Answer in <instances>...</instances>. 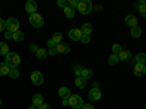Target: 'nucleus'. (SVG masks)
I'll list each match as a JSON object with an SVG mask.
<instances>
[{
  "label": "nucleus",
  "instance_id": "6e6552de",
  "mask_svg": "<svg viewBox=\"0 0 146 109\" xmlns=\"http://www.w3.org/2000/svg\"><path fill=\"white\" fill-rule=\"evenodd\" d=\"M69 38L73 39V41H80L82 39V31L78 29V28H73L69 31Z\"/></svg>",
  "mask_w": 146,
  "mask_h": 109
},
{
  "label": "nucleus",
  "instance_id": "f03ea898",
  "mask_svg": "<svg viewBox=\"0 0 146 109\" xmlns=\"http://www.w3.org/2000/svg\"><path fill=\"white\" fill-rule=\"evenodd\" d=\"M92 7H94V5H92L91 0H80L79 5H78V10L82 15H89L92 12Z\"/></svg>",
  "mask_w": 146,
  "mask_h": 109
},
{
  "label": "nucleus",
  "instance_id": "58836bf2",
  "mask_svg": "<svg viewBox=\"0 0 146 109\" xmlns=\"http://www.w3.org/2000/svg\"><path fill=\"white\" fill-rule=\"evenodd\" d=\"M82 109H94V106H92V105H89V103H83Z\"/></svg>",
  "mask_w": 146,
  "mask_h": 109
},
{
  "label": "nucleus",
  "instance_id": "c756f323",
  "mask_svg": "<svg viewBox=\"0 0 146 109\" xmlns=\"http://www.w3.org/2000/svg\"><path fill=\"white\" fill-rule=\"evenodd\" d=\"M62 38H63V35L62 33H60V32H56L54 35H53V41L56 42V44H62Z\"/></svg>",
  "mask_w": 146,
  "mask_h": 109
},
{
  "label": "nucleus",
  "instance_id": "473e14b6",
  "mask_svg": "<svg viewBox=\"0 0 146 109\" xmlns=\"http://www.w3.org/2000/svg\"><path fill=\"white\" fill-rule=\"evenodd\" d=\"M83 44H88L91 42V35H82V39H80Z\"/></svg>",
  "mask_w": 146,
  "mask_h": 109
},
{
  "label": "nucleus",
  "instance_id": "f3484780",
  "mask_svg": "<svg viewBox=\"0 0 146 109\" xmlns=\"http://www.w3.org/2000/svg\"><path fill=\"white\" fill-rule=\"evenodd\" d=\"M139 6H137V10H139V13L146 18V0H140V2H137Z\"/></svg>",
  "mask_w": 146,
  "mask_h": 109
},
{
  "label": "nucleus",
  "instance_id": "6ab92c4d",
  "mask_svg": "<svg viewBox=\"0 0 146 109\" xmlns=\"http://www.w3.org/2000/svg\"><path fill=\"white\" fill-rule=\"evenodd\" d=\"M118 58H120V61H129V60L131 58V53H130V51H126V50H123V51L120 53Z\"/></svg>",
  "mask_w": 146,
  "mask_h": 109
},
{
  "label": "nucleus",
  "instance_id": "c85d7f7f",
  "mask_svg": "<svg viewBox=\"0 0 146 109\" xmlns=\"http://www.w3.org/2000/svg\"><path fill=\"white\" fill-rule=\"evenodd\" d=\"M82 70H83V67L79 66V64H75V66H73V73L76 74V77H79V76L82 74Z\"/></svg>",
  "mask_w": 146,
  "mask_h": 109
},
{
  "label": "nucleus",
  "instance_id": "9d476101",
  "mask_svg": "<svg viewBox=\"0 0 146 109\" xmlns=\"http://www.w3.org/2000/svg\"><path fill=\"white\" fill-rule=\"evenodd\" d=\"M135 76H137V77H142V76H145L146 74V66L145 64H139V63H136V66H135Z\"/></svg>",
  "mask_w": 146,
  "mask_h": 109
},
{
  "label": "nucleus",
  "instance_id": "49530a36",
  "mask_svg": "<svg viewBox=\"0 0 146 109\" xmlns=\"http://www.w3.org/2000/svg\"><path fill=\"white\" fill-rule=\"evenodd\" d=\"M145 109H146V106H145Z\"/></svg>",
  "mask_w": 146,
  "mask_h": 109
},
{
  "label": "nucleus",
  "instance_id": "0eeeda50",
  "mask_svg": "<svg viewBox=\"0 0 146 109\" xmlns=\"http://www.w3.org/2000/svg\"><path fill=\"white\" fill-rule=\"evenodd\" d=\"M36 7H38V5H36L35 0H28L25 5V10H27V13H29V16L36 13Z\"/></svg>",
  "mask_w": 146,
  "mask_h": 109
},
{
  "label": "nucleus",
  "instance_id": "5701e85b",
  "mask_svg": "<svg viewBox=\"0 0 146 109\" xmlns=\"http://www.w3.org/2000/svg\"><path fill=\"white\" fill-rule=\"evenodd\" d=\"M10 51H9V45L6 42H0V55H7Z\"/></svg>",
  "mask_w": 146,
  "mask_h": 109
},
{
  "label": "nucleus",
  "instance_id": "423d86ee",
  "mask_svg": "<svg viewBox=\"0 0 146 109\" xmlns=\"http://www.w3.org/2000/svg\"><path fill=\"white\" fill-rule=\"evenodd\" d=\"M31 81L35 84V86H41V84L44 83L42 73H40V71H32V73H31Z\"/></svg>",
  "mask_w": 146,
  "mask_h": 109
},
{
  "label": "nucleus",
  "instance_id": "2eb2a0df",
  "mask_svg": "<svg viewBox=\"0 0 146 109\" xmlns=\"http://www.w3.org/2000/svg\"><path fill=\"white\" fill-rule=\"evenodd\" d=\"M10 66L6 63H0V76H9Z\"/></svg>",
  "mask_w": 146,
  "mask_h": 109
},
{
  "label": "nucleus",
  "instance_id": "7c9ffc66",
  "mask_svg": "<svg viewBox=\"0 0 146 109\" xmlns=\"http://www.w3.org/2000/svg\"><path fill=\"white\" fill-rule=\"evenodd\" d=\"M123 51V48H121V45L120 44H114L113 45V54H115V55H120V53Z\"/></svg>",
  "mask_w": 146,
  "mask_h": 109
},
{
  "label": "nucleus",
  "instance_id": "f8f14e48",
  "mask_svg": "<svg viewBox=\"0 0 146 109\" xmlns=\"http://www.w3.org/2000/svg\"><path fill=\"white\" fill-rule=\"evenodd\" d=\"M126 23L130 26V28H135V26H139L137 23H139V20H137V18L136 16H133V15H127L126 16Z\"/></svg>",
  "mask_w": 146,
  "mask_h": 109
},
{
  "label": "nucleus",
  "instance_id": "e433bc0d",
  "mask_svg": "<svg viewBox=\"0 0 146 109\" xmlns=\"http://www.w3.org/2000/svg\"><path fill=\"white\" fill-rule=\"evenodd\" d=\"M5 38L6 39H12V38H13V33L9 32V31H5Z\"/></svg>",
  "mask_w": 146,
  "mask_h": 109
},
{
  "label": "nucleus",
  "instance_id": "72a5a7b5",
  "mask_svg": "<svg viewBox=\"0 0 146 109\" xmlns=\"http://www.w3.org/2000/svg\"><path fill=\"white\" fill-rule=\"evenodd\" d=\"M3 31H6V20L0 18V32H3Z\"/></svg>",
  "mask_w": 146,
  "mask_h": 109
},
{
  "label": "nucleus",
  "instance_id": "f257e3e1",
  "mask_svg": "<svg viewBox=\"0 0 146 109\" xmlns=\"http://www.w3.org/2000/svg\"><path fill=\"white\" fill-rule=\"evenodd\" d=\"M5 63L9 64L10 67H18L21 64V55L18 53H9L5 58Z\"/></svg>",
  "mask_w": 146,
  "mask_h": 109
},
{
  "label": "nucleus",
  "instance_id": "1a4fd4ad",
  "mask_svg": "<svg viewBox=\"0 0 146 109\" xmlns=\"http://www.w3.org/2000/svg\"><path fill=\"white\" fill-rule=\"evenodd\" d=\"M101 92H100V89H91V92L88 93V98H89V100L91 102H96V100H100L101 99Z\"/></svg>",
  "mask_w": 146,
  "mask_h": 109
},
{
  "label": "nucleus",
  "instance_id": "37998d69",
  "mask_svg": "<svg viewBox=\"0 0 146 109\" xmlns=\"http://www.w3.org/2000/svg\"><path fill=\"white\" fill-rule=\"evenodd\" d=\"M29 109H40V106H35V105H31Z\"/></svg>",
  "mask_w": 146,
  "mask_h": 109
},
{
  "label": "nucleus",
  "instance_id": "393cba45",
  "mask_svg": "<svg viewBox=\"0 0 146 109\" xmlns=\"http://www.w3.org/2000/svg\"><path fill=\"white\" fill-rule=\"evenodd\" d=\"M118 61H120V58H118V55H115V54H111V55L108 57V64H110V66H115Z\"/></svg>",
  "mask_w": 146,
  "mask_h": 109
},
{
  "label": "nucleus",
  "instance_id": "a878e982",
  "mask_svg": "<svg viewBox=\"0 0 146 109\" xmlns=\"http://www.w3.org/2000/svg\"><path fill=\"white\" fill-rule=\"evenodd\" d=\"M9 77H10V79H18V77H19V70H18V67H10Z\"/></svg>",
  "mask_w": 146,
  "mask_h": 109
},
{
  "label": "nucleus",
  "instance_id": "c03bdc74",
  "mask_svg": "<svg viewBox=\"0 0 146 109\" xmlns=\"http://www.w3.org/2000/svg\"><path fill=\"white\" fill-rule=\"evenodd\" d=\"M63 105H64V106H69V100L64 99V100H63Z\"/></svg>",
  "mask_w": 146,
  "mask_h": 109
},
{
  "label": "nucleus",
  "instance_id": "2f4dec72",
  "mask_svg": "<svg viewBox=\"0 0 146 109\" xmlns=\"http://www.w3.org/2000/svg\"><path fill=\"white\" fill-rule=\"evenodd\" d=\"M78 5H79L78 0H67V6H69V7H72V9L78 7Z\"/></svg>",
  "mask_w": 146,
  "mask_h": 109
},
{
  "label": "nucleus",
  "instance_id": "7ed1b4c3",
  "mask_svg": "<svg viewBox=\"0 0 146 109\" xmlns=\"http://www.w3.org/2000/svg\"><path fill=\"white\" fill-rule=\"evenodd\" d=\"M67 100H69V106H72L73 109H82V106H83V100L78 95H72Z\"/></svg>",
  "mask_w": 146,
  "mask_h": 109
},
{
  "label": "nucleus",
  "instance_id": "20e7f679",
  "mask_svg": "<svg viewBox=\"0 0 146 109\" xmlns=\"http://www.w3.org/2000/svg\"><path fill=\"white\" fill-rule=\"evenodd\" d=\"M29 23L34 28H42L44 26V19L40 13H34L29 16Z\"/></svg>",
  "mask_w": 146,
  "mask_h": 109
},
{
  "label": "nucleus",
  "instance_id": "dca6fc26",
  "mask_svg": "<svg viewBox=\"0 0 146 109\" xmlns=\"http://www.w3.org/2000/svg\"><path fill=\"white\" fill-rule=\"evenodd\" d=\"M35 55L38 60H44V58L48 57V50H45V48H38V51L35 53Z\"/></svg>",
  "mask_w": 146,
  "mask_h": 109
},
{
  "label": "nucleus",
  "instance_id": "bb28decb",
  "mask_svg": "<svg viewBox=\"0 0 146 109\" xmlns=\"http://www.w3.org/2000/svg\"><path fill=\"white\" fill-rule=\"evenodd\" d=\"M63 12H64L66 18H73V16H75V9H72V7H69V6H66V7L63 9Z\"/></svg>",
  "mask_w": 146,
  "mask_h": 109
},
{
  "label": "nucleus",
  "instance_id": "4be33fe9",
  "mask_svg": "<svg viewBox=\"0 0 146 109\" xmlns=\"http://www.w3.org/2000/svg\"><path fill=\"white\" fill-rule=\"evenodd\" d=\"M130 35L133 36V38H139V36L142 35V28L140 26H135L130 29Z\"/></svg>",
  "mask_w": 146,
  "mask_h": 109
},
{
  "label": "nucleus",
  "instance_id": "ea45409f",
  "mask_svg": "<svg viewBox=\"0 0 146 109\" xmlns=\"http://www.w3.org/2000/svg\"><path fill=\"white\" fill-rule=\"evenodd\" d=\"M48 54H50V55H57V50H56V48H51V50L48 51Z\"/></svg>",
  "mask_w": 146,
  "mask_h": 109
},
{
  "label": "nucleus",
  "instance_id": "39448f33",
  "mask_svg": "<svg viewBox=\"0 0 146 109\" xmlns=\"http://www.w3.org/2000/svg\"><path fill=\"white\" fill-rule=\"evenodd\" d=\"M6 31H9V32H12V33L18 32V31H19V22H18V19L9 18V19L6 20Z\"/></svg>",
  "mask_w": 146,
  "mask_h": 109
},
{
  "label": "nucleus",
  "instance_id": "9b49d317",
  "mask_svg": "<svg viewBox=\"0 0 146 109\" xmlns=\"http://www.w3.org/2000/svg\"><path fill=\"white\" fill-rule=\"evenodd\" d=\"M56 50H57V54H67L70 51V47H69V44L62 42V44H57Z\"/></svg>",
  "mask_w": 146,
  "mask_h": 109
},
{
  "label": "nucleus",
  "instance_id": "aec40b11",
  "mask_svg": "<svg viewBox=\"0 0 146 109\" xmlns=\"http://www.w3.org/2000/svg\"><path fill=\"white\" fill-rule=\"evenodd\" d=\"M92 76H94V71H92L91 68H83V70H82V74H80L82 79L88 80V79H91Z\"/></svg>",
  "mask_w": 146,
  "mask_h": 109
},
{
  "label": "nucleus",
  "instance_id": "412c9836",
  "mask_svg": "<svg viewBox=\"0 0 146 109\" xmlns=\"http://www.w3.org/2000/svg\"><path fill=\"white\" fill-rule=\"evenodd\" d=\"M75 84H76V87L78 89H85V86H86V80L82 79L80 76L75 79Z\"/></svg>",
  "mask_w": 146,
  "mask_h": 109
},
{
  "label": "nucleus",
  "instance_id": "ddd939ff",
  "mask_svg": "<svg viewBox=\"0 0 146 109\" xmlns=\"http://www.w3.org/2000/svg\"><path fill=\"white\" fill-rule=\"evenodd\" d=\"M58 95H60V98L64 100V99H69L70 96H72V92H70L69 87H60L58 89Z\"/></svg>",
  "mask_w": 146,
  "mask_h": 109
},
{
  "label": "nucleus",
  "instance_id": "a18cd8bd",
  "mask_svg": "<svg viewBox=\"0 0 146 109\" xmlns=\"http://www.w3.org/2000/svg\"><path fill=\"white\" fill-rule=\"evenodd\" d=\"M0 105H2V99H0Z\"/></svg>",
  "mask_w": 146,
  "mask_h": 109
},
{
  "label": "nucleus",
  "instance_id": "4c0bfd02",
  "mask_svg": "<svg viewBox=\"0 0 146 109\" xmlns=\"http://www.w3.org/2000/svg\"><path fill=\"white\" fill-rule=\"evenodd\" d=\"M29 50H31L32 53H36V51H38V47H36L35 44H32V45H29Z\"/></svg>",
  "mask_w": 146,
  "mask_h": 109
},
{
  "label": "nucleus",
  "instance_id": "79ce46f5",
  "mask_svg": "<svg viewBox=\"0 0 146 109\" xmlns=\"http://www.w3.org/2000/svg\"><path fill=\"white\" fill-rule=\"evenodd\" d=\"M40 109H51V108L48 106V105H45V103H42V105L40 106Z\"/></svg>",
  "mask_w": 146,
  "mask_h": 109
},
{
  "label": "nucleus",
  "instance_id": "c9c22d12",
  "mask_svg": "<svg viewBox=\"0 0 146 109\" xmlns=\"http://www.w3.org/2000/svg\"><path fill=\"white\" fill-rule=\"evenodd\" d=\"M47 45L50 47V50H51V48H56V47H57V44H56V42H54V41H53L51 38H50V39L47 41Z\"/></svg>",
  "mask_w": 146,
  "mask_h": 109
},
{
  "label": "nucleus",
  "instance_id": "f704fd0d",
  "mask_svg": "<svg viewBox=\"0 0 146 109\" xmlns=\"http://www.w3.org/2000/svg\"><path fill=\"white\" fill-rule=\"evenodd\" d=\"M57 6L62 7V9H64V7L67 6V2H66V0H58V2H57Z\"/></svg>",
  "mask_w": 146,
  "mask_h": 109
},
{
  "label": "nucleus",
  "instance_id": "a211bd4d",
  "mask_svg": "<svg viewBox=\"0 0 146 109\" xmlns=\"http://www.w3.org/2000/svg\"><path fill=\"white\" fill-rule=\"evenodd\" d=\"M80 31H82V35H91L92 33V25L91 23H83Z\"/></svg>",
  "mask_w": 146,
  "mask_h": 109
},
{
  "label": "nucleus",
  "instance_id": "a19ab883",
  "mask_svg": "<svg viewBox=\"0 0 146 109\" xmlns=\"http://www.w3.org/2000/svg\"><path fill=\"white\" fill-rule=\"evenodd\" d=\"M92 89H100V83H98V81H95V83L92 84Z\"/></svg>",
  "mask_w": 146,
  "mask_h": 109
},
{
  "label": "nucleus",
  "instance_id": "b1692460",
  "mask_svg": "<svg viewBox=\"0 0 146 109\" xmlns=\"http://www.w3.org/2000/svg\"><path fill=\"white\" fill-rule=\"evenodd\" d=\"M23 38H25V35H23V32L22 31H18V32H15L13 33V41H16V42H22L23 41Z\"/></svg>",
  "mask_w": 146,
  "mask_h": 109
},
{
  "label": "nucleus",
  "instance_id": "cd10ccee",
  "mask_svg": "<svg viewBox=\"0 0 146 109\" xmlns=\"http://www.w3.org/2000/svg\"><path fill=\"white\" fill-rule=\"evenodd\" d=\"M136 63H139V64H145V63H146V54L139 53V54L136 55Z\"/></svg>",
  "mask_w": 146,
  "mask_h": 109
},
{
  "label": "nucleus",
  "instance_id": "4468645a",
  "mask_svg": "<svg viewBox=\"0 0 146 109\" xmlns=\"http://www.w3.org/2000/svg\"><path fill=\"white\" fill-rule=\"evenodd\" d=\"M42 103H44V98H42V95L35 93V95L32 96V105H35V106H41Z\"/></svg>",
  "mask_w": 146,
  "mask_h": 109
}]
</instances>
